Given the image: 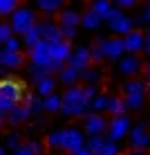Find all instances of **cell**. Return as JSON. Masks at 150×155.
Returning <instances> with one entry per match:
<instances>
[{
  "mask_svg": "<svg viewBox=\"0 0 150 155\" xmlns=\"http://www.w3.org/2000/svg\"><path fill=\"white\" fill-rule=\"evenodd\" d=\"M61 113L65 117H72V119L88 117L90 113H92L90 99L85 97V92H83V85H78V83L67 85V90L63 92V110Z\"/></svg>",
  "mask_w": 150,
  "mask_h": 155,
  "instance_id": "obj_1",
  "label": "cell"
},
{
  "mask_svg": "<svg viewBox=\"0 0 150 155\" xmlns=\"http://www.w3.org/2000/svg\"><path fill=\"white\" fill-rule=\"evenodd\" d=\"M9 23L16 34H27V31L36 25V12L31 7H18L9 16Z\"/></svg>",
  "mask_w": 150,
  "mask_h": 155,
  "instance_id": "obj_2",
  "label": "cell"
},
{
  "mask_svg": "<svg viewBox=\"0 0 150 155\" xmlns=\"http://www.w3.org/2000/svg\"><path fill=\"white\" fill-rule=\"evenodd\" d=\"M130 128H132V121H130V117H128L126 113L123 115H114L110 119V124H108V137L121 142L123 137L130 135Z\"/></svg>",
  "mask_w": 150,
  "mask_h": 155,
  "instance_id": "obj_3",
  "label": "cell"
},
{
  "mask_svg": "<svg viewBox=\"0 0 150 155\" xmlns=\"http://www.w3.org/2000/svg\"><path fill=\"white\" fill-rule=\"evenodd\" d=\"M128 140H130V146H132V148H139V151H146V148H150V133H148L146 121H139V124L132 126Z\"/></svg>",
  "mask_w": 150,
  "mask_h": 155,
  "instance_id": "obj_4",
  "label": "cell"
},
{
  "mask_svg": "<svg viewBox=\"0 0 150 155\" xmlns=\"http://www.w3.org/2000/svg\"><path fill=\"white\" fill-rule=\"evenodd\" d=\"M29 61L36 63V65H45L49 68L54 56H52V50H49V41L43 38L40 43H36L34 47H29Z\"/></svg>",
  "mask_w": 150,
  "mask_h": 155,
  "instance_id": "obj_5",
  "label": "cell"
},
{
  "mask_svg": "<svg viewBox=\"0 0 150 155\" xmlns=\"http://www.w3.org/2000/svg\"><path fill=\"white\" fill-rule=\"evenodd\" d=\"M85 135H83V130H78V128H63V146H61V151H65L67 155L69 153H74L76 148H81L85 146Z\"/></svg>",
  "mask_w": 150,
  "mask_h": 155,
  "instance_id": "obj_6",
  "label": "cell"
},
{
  "mask_svg": "<svg viewBox=\"0 0 150 155\" xmlns=\"http://www.w3.org/2000/svg\"><path fill=\"white\" fill-rule=\"evenodd\" d=\"M143 65L146 63L141 61V56L139 54H130V52H126L121 58H119V72L126 74V77H135L143 70Z\"/></svg>",
  "mask_w": 150,
  "mask_h": 155,
  "instance_id": "obj_7",
  "label": "cell"
},
{
  "mask_svg": "<svg viewBox=\"0 0 150 155\" xmlns=\"http://www.w3.org/2000/svg\"><path fill=\"white\" fill-rule=\"evenodd\" d=\"M25 85L20 83V81H16V79L11 77H7V79H2L0 81V97H7V99H14V101H23L25 97Z\"/></svg>",
  "mask_w": 150,
  "mask_h": 155,
  "instance_id": "obj_8",
  "label": "cell"
},
{
  "mask_svg": "<svg viewBox=\"0 0 150 155\" xmlns=\"http://www.w3.org/2000/svg\"><path fill=\"white\" fill-rule=\"evenodd\" d=\"M108 124L110 121L105 119L101 113H90L88 117H83V128L88 135H99V133H108Z\"/></svg>",
  "mask_w": 150,
  "mask_h": 155,
  "instance_id": "obj_9",
  "label": "cell"
},
{
  "mask_svg": "<svg viewBox=\"0 0 150 155\" xmlns=\"http://www.w3.org/2000/svg\"><path fill=\"white\" fill-rule=\"evenodd\" d=\"M123 41H126V50L130 52V54H139V52H146V29H132L128 31L126 36H123Z\"/></svg>",
  "mask_w": 150,
  "mask_h": 155,
  "instance_id": "obj_10",
  "label": "cell"
},
{
  "mask_svg": "<svg viewBox=\"0 0 150 155\" xmlns=\"http://www.w3.org/2000/svg\"><path fill=\"white\" fill-rule=\"evenodd\" d=\"M126 41L123 36H114V38H105V58L108 61H119L126 54Z\"/></svg>",
  "mask_w": 150,
  "mask_h": 155,
  "instance_id": "obj_11",
  "label": "cell"
},
{
  "mask_svg": "<svg viewBox=\"0 0 150 155\" xmlns=\"http://www.w3.org/2000/svg\"><path fill=\"white\" fill-rule=\"evenodd\" d=\"M69 65H74V68H78V70H83V68H88V65H92V50L90 47H85V45H78V47H74V52H72V56H69Z\"/></svg>",
  "mask_w": 150,
  "mask_h": 155,
  "instance_id": "obj_12",
  "label": "cell"
},
{
  "mask_svg": "<svg viewBox=\"0 0 150 155\" xmlns=\"http://www.w3.org/2000/svg\"><path fill=\"white\" fill-rule=\"evenodd\" d=\"M0 65H7V68H11V70L23 68L25 65L23 52H16V50H7V47H2V50H0Z\"/></svg>",
  "mask_w": 150,
  "mask_h": 155,
  "instance_id": "obj_13",
  "label": "cell"
},
{
  "mask_svg": "<svg viewBox=\"0 0 150 155\" xmlns=\"http://www.w3.org/2000/svg\"><path fill=\"white\" fill-rule=\"evenodd\" d=\"M29 117H31L29 108H27L25 104H18L7 117H0V121H2V124H9V126H18V124H25Z\"/></svg>",
  "mask_w": 150,
  "mask_h": 155,
  "instance_id": "obj_14",
  "label": "cell"
},
{
  "mask_svg": "<svg viewBox=\"0 0 150 155\" xmlns=\"http://www.w3.org/2000/svg\"><path fill=\"white\" fill-rule=\"evenodd\" d=\"M49 50H52V56H54V61H63L67 63L69 56H72V41L63 38V41H56V43H49Z\"/></svg>",
  "mask_w": 150,
  "mask_h": 155,
  "instance_id": "obj_15",
  "label": "cell"
},
{
  "mask_svg": "<svg viewBox=\"0 0 150 155\" xmlns=\"http://www.w3.org/2000/svg\"><path fill=\"white\" fill-rule=\"evenodd\" d=\"M108 27H110L112 31H114V34L126 36L128 31H132V29H135V18H130V16L121 14V16H116V18L108 20Z\"/></svg>",
  "mask_w": 150,
  "mask_h": 155,
  "instance_id": "obj_16",
  "label": "cell"
},
{
  "mask_svg": "<svg viewBox=\"0 0 150 155\" xmlns=\"http://www.w3.org/2000/svg\"><path fill=\"white\" fill-rule=\"evenodd\" d=\"M40 31H43V38L49 41V43H56V41H63V29L58 23H52V20H43L40 23Z\"/></svg>",
  "mask_w": 150,
  "mask_h": 155,
  "instance_id": "obj_17",
  "label": "cell"
},
{
  "mask_svg": "<svg viewBox=\"0 0 150 155\" xmlns=\"http://www.w3.org/2000/svg\"><path fill=\"white\" fill-rule=\"evenodd\" d=\"M83 20V14H78L76 9H61L58 12V25L61 27H78Z\"/></svg>",
  "mask_w": 150,
  "mask_h": 155,
  "instance_id": "obj_18",
  "label": "cell"
},
{
  "mask_svg": "<svg viewBox=\"0 0 150 155\" xmlns=\"http://www.w3.org/2000/svg\"><path fill=\"white\" fill-rule=\"evenodd\" d=\"M20 104H25L29 108V113L31 115H40V113H45V101H43V97L38 92H25V97H23V101H20Z\"/></svg>",
  "mask_w": 150,
  "mask_h": 155,
  "instance_id": "obj_19",
  "label": "cell"
},
{
  "mask_svg": "<svg viewBox=\"0 0 150 155\" xmlns=\"http://www.w3.org/2000/svg\"><path fill=\"white\" fill-rule=\"evenodd\" d=\"M58 81L65 83V85H74V83H78V81H81V70L67 63V65L63 68L61 72H58Z\"/></svg>",
  "mask_w": 150,
  "mask_h": 155,
  "instance_id": "obj_20",
  "label": "cell"
},
{
  "mask_svg": "<svg viewBox=\"0 0 150 155\" xmlns=\"http://www.w3.org/2000/svg\"><path fill=\"white\" fill-rule=\"evenodd\" d=\"M14 155H45V146L43 142H23L14 151Z\"/></svg>",
  "mask_w": 150,
  "mask_h": 155,
  "instance_id": "obj_21",
  "label": "cell"
},
{
  "mask_svg": "<svg viewBox=\"0 0 150 155\" xmlns=\"http://www.w3.org/2000/svg\"><path fill=\"white\" fill-rule=\"evenodd\" d=\"M43 101H45V113H49V115H56L63 110V94L52 92L47 97H43Z\"/></svg>",
  "mask_w": 150,
  "mask_h": 155,
  "instance_id": "obj_22",
  "label": "cell"
},
{
  "mask_svg": "<svg viewBox=\"0 0 150 155\" xmlns=\"http://www.w3.org/2000/svg\"><path fill=\"white\" fill-rule=\"evenodd\" d=\"M101 23H103V18H101V16L96 14L92 7H90L88 12H83V20H81V25H83L85 29H96Z\"/></svg>",
  "mask_w": 150,
  "mask_h": 155,
  "instance_id": "obj_23",
  "label": "cell"
},
{
  "mask_svg": "<svg viewBox=\"0 0 150 155\" xmlns=\"http://www.w3.org/2000/svg\"><path fill=\"white\" fill-rule=\"evenodd\" d=\"M56 90V79H54V74H49V77H45L43 81L36 83V92L40 94V97H47V94H52Z\"/></svg>",
  "mask_w": 150,
  "mask_h": 155,
  "instance_id": "obj_24",
  "label": "cell"
},
{
  "mask_svg": "<svg viewBox=\"0 0 150 155\" xmlns=\"http://www.w3.org/2000/svg\"><path fill=\"white\" fill-rule=\"evenodd\" d=\"M63 5H65V0H36V7H38L40 12H45V14L61 12Z\"/></svg>",
  "mask_w": 150,
  "mask_h": 155,
  "instance_id": "obj_25",
  "label": "cell"
},
{
  "mask_svg": "<svg viewBox=\"0 0 150 155\" xmlns=\"http://www.w3.org/2000/svg\"><path fill=\"white\" fill-rule=\"evenodd\" d=\"M43 41V31H40V23H36L34 27H31L27 34H23V43L27 47H34L36 43H40Z\"/></svg>",
  "mask_w": 150,
  "mask_h": 155,
  "instance_id": "obj_26",
  "label": "cell"
},
{
  "mask_svg": "<svg viewBox=\"0 0 150 155\" xmlns=\"http://www.w3.org/2000/svg\"><path fill=\"white\" fill-rule=\"evenodd\" d=\"M146 92H132V94H126V106L128 110H139L143 104H146Z\"/></svg>",
  "mask_w": 150,
  "mask_h": 155,
  "instance_id": "obj_27",
  "label": "cell"
},
{
  "mask_svg": "<svg viewBox=\"0 0 150 155\" xmlns=\"http://www.w3.org/2000/svg\"><path fill=\"white\" fill-rule=\"evenodd\" d=\"M128 110V106H126V99H121V97H110L108 101V115H123Z\"/></svg>",
  "mask_w": 150,
  "mask_h": 155,
  "instance_id": "obj_28",
  "label": "cell"
},
{
  "mask_svg": "<svg viewBox=\"0 0 150 155\" xmlns=\"http://www.w3.org/2000/svg\"><path fill=\"white\" fill-rule=\"evenodd\" d=\"M49 68H45V65H36V63H31V68H29V79H31V83H38V81H43L45 77H49Z\"/></svg>",
  "mask_w": 150,
  "mask_h": 155,
  "instance_id": "obj_29",
  "label": "cell"
},
{
  "mask_svg": "<svg viewBox=\"0 0 150 155\" xmlns=\"http://www.w3.org/2000/svg\"><path fill=\"white\" fill-rule=\"evenodd\" d=\"M92 61L94 63H101V61H105V38H96L92 43Z\"/></svg>",
  "mask_w": 150,
  "mask_h": 155,
  "instance_id": "obj_30",
  "label": "cell"
},
{
  "mask_svg": "<svg viewBox=\"0 0 150 155\" xmlns=\"http://www.w3.org/2000/svg\"><path fill=\"white\" fill-rule=\"evenodd\" d=\"M81 81H85V83H99L101 81V70L94 68V65L83 68V70H81Z\"/></svg>",
  "mask_w": 150,
  "mask_h": 155,
  "instance_id": "obj_31",
  "label": "cell"
},
{
  "mask_svg": "<svg viewBox=\"0 0 150 155\" xmlns=\"http://www.w3.org/2000/svg\"><path fill=\"white\" fill-rule=\"evenodd\" d=\"M105 140H108V137H105L103 133H99V135H90V140L85 142V144L90 146V151H92L94 155H99L101 148H103V144H105Z\"/></svg>",
  "mask_w": 150,
  "mask_h": 155,
  "instance_id": "obj_32",
  "label": "cell"
},
{
  "mask_svg": "<svg viewBox=\"0 0 150 155\" xmlns=\"http://www.w3.org/2000/svg\"><path fill=\"white\" fill-rule=\"evenodd\" d=\"M108 101H110V97L108 94H103V92H99L96 97L90 101V108L94 110V113H103V110H108Z\"/></svg>",
  "mask_w": 150,
  "mask_h": 155,
  "instance_id": "obj_33",
  "label": "cell"
},
{
  "mask_svg": "<svg viewBox=\"0 0 150 155\" xmlns=\"http://www.w3.org/2000/svg\"><path fill=\"white\" fill-rule=\"evenodd\" d=\"M90 7L94 9L96 14L101 16V18H108V14L112 12V5H110V0H92V5H90Z\"/></svg>",
  "mask_w": 150,
  "mask_h": 155,
  "instance_id": "obj_34",
  "label": "cell"
},
{
  "mask_svg": "<svg viewBox=\"0 0 150 155\" xmlns=\"http://www.w3.org/2000/svg\"><path fill=\"white\" fill-rule=\"evenodd\" d=\"M123 92L126 94H132V92H146V83L139 81V79H128L123 83Z\"/></svg>",
  "mask_w": 150,
  "mask_h": 155,
  "instance_id": "obj_35",
  "label": "cell"
},
{
  "mask_svg": "<svg viewBox=\"0 0 150 155\" xmlns=\"http://www.w3.org/2000/svg\"><path fill=\"white\" fill-rule=\"evenodd\" d=\"M99 155H121V146H119V142H116V140H110V137H108Z\"/></svg>",
  "mask_w": 150,
  "mask_h": 155,
  "instance_id": "obj_36",
  "label": "cell"
},
{
  "mask_svg": "<svg viewBox=\"0 0 150 155\" xmlns=\"http://www.w3.org/2000/svg\"><path fill=\"white\" fill-rule=\"evenodd\" d=\"M47 146H49V148H61L63 146V128L47 135Z\"/></svg>",
  "mask_w": 150,
  "mask_h": 155,
  "instance_id": "obj_37",
  "label": "cell"
},
{
  "mask_svg": "<svg viewBox=\"0 0 150 155\" xmlns=\"http://www.w3.org/2000/svg\"><path fill=\"white\" fill-rule=\"evenodd\" d=\"M18 106V101L14 99H7V97H0V117H7L11 110Z\"/></svg>",
  "mask_w": 150,
  "mask_h": 155,
  "instance_id": "obj_38",
  "label": "cell"
},
{
  "mask_svg": "<svg viewBox=\"0 0 150 155\" xmlns=\"http://www.w3.org/2000/svg\"><path fill=\"white\" fill-rule=\"evenodd\" d=\"M18 9V0H0V14L2 16H11Z\"/></svg>",
  "mask_w": 150,
  "mask_h": 155,
  "instance_id": "obj_39",
  "label": "cell"
},
{
  "mask_svg": "<svg viewBox=\"0 0 150 155\" xmlns=\"http://www.w3.org/2000/svg\"><path fill=\"white\" fill-rule=\"evenodd\" d=\"M14 34H16V31H14V27H11V23H2V25H0V43H2V45L11 38Z\"/></svg>",
  "mask_w": 150,
  "mask_h": 155,
  "instance_id": "obj_40",
  "label": "cell"
},
{
  "mask_svg": "<svg viewBox=\"0 0 150 155\" xmlns=\"http://www.w3.org/2000/svg\"><path fill=\"white\" fill-rule=\"evenodd\" d=\"M20 144H23V142H20V135H18V133H9V135H7V144H5V146H7L11 153L20 146Z\"/></svg>",
  "mask_w": 150,
  "mask_h": 155,
  "instance_id": "obj_41",
  "label": "cell"
},
{
  "mask_svg": "<svg viewBox=\"0 0 150 155\" xmlns=\"http://www.w3.org/2000/svg\"><path fill=\"white\" fill-rule=\"evenodd\" d=\"M83 92H85V97L92 101L96 94H99V83H85L83 85Z\"/></svg>",
  "mask_w": 150,
  "mask_h": 155,
  "instance_id": "obj_42",
  "label": "cell"
},
{
  "mask_svg": "<svg viewBox=\"0 0 150 155\" xmlns=\"http://www.w3.org/2000/svg\"><path fill=\"white\" fill-rule=\"evenodd\" d=\"M61 29H63V36H65L67 41L76 38V34H78V27H61Z\"/></svg>",
  "mask_w": 150,
  "mask_h": 155,
  "instance_id": "obj_43",
  "label": "cell"
},
{
  "mask_svg": "<svg viewBox=\"0 0 150 155\" xmlns=\"http://www.w3.org/2000/svg\"><path fill=\"white\" fill-rule=\"evenodd\" d=\"M5 47H7V50H16V52H20V41L16 38V36H11V38L5 43Z\"/></svg>",
  "mask_w": 150,
  "mask_h": 155,
  "instance_id": "obj_44",
  "label": "cell"
},
{
  "mask_svg": "<svg viewBox=\"0 0 150 155\" xmlns=\"http://www.w3.org/2000/svg\"><path fill=\"white\" fill-rule=\"evenodd\" d=\"M114 2H116V7H121V9H132L139 0H114Z\"/></svg>",
  "mask_w": 150,
  "mask_h": 155,
  "instance_id": "obj_45",
  "label": "cell"
},
{
  "mask_svg": "<svg viewBox=\"0 0 150 155\" xmlns=\"http://www.w3.org/2000/svg\"><path fill=\"white\" fill-rule=\"evenodd\" d=\"M69 155H94L92 151H90V146L85 144V146H81V148H76L74 153H69Z\"/></svg>",
  "mask_w": 150,
  "mask_h": 155,
  "instance_id": "obj_46",
  "label": "cell"
},
{
  "mask_svg": "<svg viewBox=\"0 0 150 155\" xmlns=\"http://www.w3.org/2000/svg\"><path fill=\"white\" fill-rule=\"evenodd\" d=\"M146 54L150 56V27L146 29Z\"/></svg>",
  "mask_w": 150,
  "mask_h": 155,
  "instance_id": "obj_47",
  "label": "cell"
},
{
  "mask_svg": "<svg viewBox=\"0 0 150 155\" xmlns=\"http://www.w3.org/2000/svg\"><path fill=\"white\" fill-rule=\"evenodd\" d=\"M143 16H146V18H148V23H150V0H148L146 9H143Z\"/></svg>",
  "mask_w": 150,
  "mask_h": 155,
  "instance_id": "obj_48",
  "label": "cell"
},
{
  "mask_svg": "<svg viewBox=\"0 0 150 155\" xmlns=\"http://www.w3.org/2000/svg\"><path fill=\"white\" fill-rule=\"evenodd\" d=\"M143 72H146V77L150 79V58H148V61H146V65H143Z\"/></svg>",
  "mask_w": 150,
  "mask_h": 155,
  "instance_id": "obj_49",
  "label": "cell"
},
{
  "mask_svg": "<svg viewBox=\"0 0 150 155\" xmlns=\"http://www.w3.org/2000/svg\"><path fill=\"white\" fill-rule=\"evenodd\" d=\"M36 126H45V119H43V117H36Z\"/></svg>",
  "mask_w": 150,
  "mask_h": 155,
  "instance_id": "obj_50",
  "label": "cell"
},
{
  "mask_svg": "<svg viewBox=\"0 0 150 155\" xmlns=\"http://www.w3.org/2000/svg\"><path fill=\"white\" fill-rule=\"evenodd\" d=\"M146 94H148V97H150V79H148V81H146Z\"/></svg>",
  "mask_w": 150,
  "mask_h": 155,
  "instance_id": "obj_51",
  "label": "cell"
}]
</instances>
